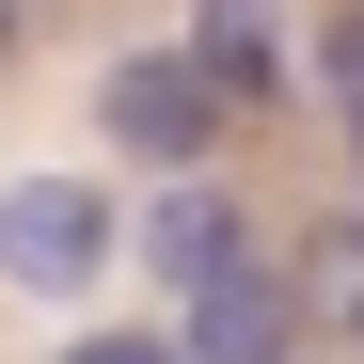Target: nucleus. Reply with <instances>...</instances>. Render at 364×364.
<instances>
[{"instance_id": "nucleus-4", "label": "nucleus", "mask_w": 364, "mask_h": 364, "mask_svg": "<svg viewBox=\"0 0 364 364\" xmlns=\"http://www.w3.org/2000/svg\"><path fill=\"white\" fill-rule=\"evenodd\" d=\"M174 364H301V301H285V269L254 254L237 285L174 301Z\"/></svg>"}, {"instance_id": "nucleus-2", "label": "nucleus", "mask_w": 364, "mask_h": 364, "mask_svg": "<svg viewBox=\"0 0 364 364\" xmlns=\"http://www.w3.org/2000/svg\"><path fill=\"white\" fill-rule=\"evenodd\" d=\"M95 127L127 143L143 174H206V159H222V127H237V111L206 95V64H191V48H127V64L95 80Z\"/></svg>"}, {"instance_id": "nucleus-7", "label": "nucleus", "mask_w": 364, "mask_h": 364, "mask_svg": "<svg viewBox=\"0 0 364 364\" xmlns=\"http://www.w3.org/2000/svg\"><path fill=\"white\" fill-rule=\"evenodd\" d=\"M317 64H333V111H364V0H348V16L317 32Z\"/></svg>"}, {"instance_id": "nucleus-6", "label": "nucleus", "mask_w": 364, "mask_h": 364, "mask_svg": "<svg viewBox=\"0 0 364 364\" xmlns=\"http://www.w3.org/2000/svg\"><path fill=\"white\" fill-rule=\"evenodd\" d=\"M269 269H285V301H301V333L364 348V206H348V222H301V254H269Z\"/></svg>"}, {"instance_id": "nucleus-9", "label": "nucleus", "mask_w": 364, "mask_h": 364, "mask_svg": "<svg viewBox=\"0 0 364 364\" xmlns=\"http://www.w3.org/2000/svg\"><path fill=\"white\" fill-rule=\"evenodd\" d=\"M16 48H32V0H0V64H16Z\"/></svg>"}, {"instance_id": "nucleus-3", "label": "nucleus", "mask_w": 364, "mask_h": 364, "mask_svg": "<svg viewBox=\"0 0 364 364\" xmlns=\"http://www.w3.org/2000/svg\"><path fill=\"white\" fill-rule=\"evenodd\" d=\"M127 254L159 269V301H206V285L254 269L269 237H254V191H222V174H159V206L127 222Z\"/></svg>"}, {"instance_id": "nucleus-1", "label": "nucleus", "mask_w": 364, "mask_h": 364, "mask_svg": "<svg viewBox=\"0 0 364 364\" xmlns=\"http://www.w3.org/2000/svg\"><path fill=\"white\" fill-rule=\"evenodd\" d=\"M111 254H127V222H111V191H95V174H16V191H0V285L80 301Z\"/></svg>"}, {"instance_id": "nucleus-5", "label": "nucleus", "mask_w": 364, "mask_h": 364, "mask_svg": "<svg viewBox=\"0 0 364 364\" xmlns=\"http://www.w3.org/2000/svg\"><path fill=\"white\" fill-rule=\"evenodd\" d=\"M174 48L206 64L222 111H285V95H301V48L269 32V0H191V32H174Z\"/></svg>"}, {"instance_id": "nucleus-8", "label": "nucleus", "mask_w": 364, "mask_h": 364, "mask_svg": "<svg viewBox=\"0 0 364 364\" xmlns=\"http://www.w3.org/2000/svg\"><path fill=\"white\" fill-rule=\"evenodd\" d=\"M48 364H174V333H80V348H48Z\"/></svg>"}]
</instances>
